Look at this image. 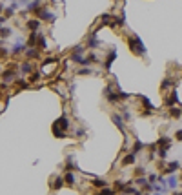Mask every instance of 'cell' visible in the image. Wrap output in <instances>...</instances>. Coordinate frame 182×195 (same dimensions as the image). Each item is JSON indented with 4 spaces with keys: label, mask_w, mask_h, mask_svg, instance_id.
<instances>
[{
    "label": "cell",
    "mask_w": 182,
    "mask_h": 195,
    "mask_svg": "<svg viewBox=\"0 0 182 195\" xmlns=\"http://www.w3.org/2000/svg\"><path fill=\"white\" fill-rule=\"evenodd\" d=\"M128 44H129V49L135 53V55H139V57H142L144 53H146V49H144V44L140 42V38L139 37H135V35H131L129 38H128Z\"/></svg>",
    "instance_id": "6da1fadb"
},
{
    "label": "cell",
    "mask_w": 182,
    "mask_h": 195,
    "mask_svg": "<svg viewBox=\"0 0 182 195\" xmlns=\"http://www.w3.org/2000/svg\"><path fill=\"white\" fill-rule=\"evenodd\" d=\"M37 16H38V20H44V22H48V24H53L55 20H57V15L51 13V11H48V7H46V6H42L38 9Z\"/></svg>",
    "instance_id": "7a4b0ae2"
},
{
    "label": "cell",
    "mask_w": 182,
    "mask_h": 195,
    "mask_svg": "<svg viewBox=\"0 0 182 195\" xmlns=\"http://www.w3.org/2000/svg\"><path fill=\"white\" fill-rule=\"evenodd\" d=\"M15 71H16V69H9V68L4 69V71H2V82H4V84L15 82V80H16V73H15Z\"/></svg>",
    "instance_id": "3957f363"
},
{
    "label": "cell",
    "mask_w": 182,
    "mask_h": 195,
    "mask_svg": "<svg viewBox=\"0 0 182 195\" xmlns=\"http://www.w3.org/2000/svg\"><path fill=\"white\" fill-rule=\"evenodd\" d=\"M20 69H22V75H31L35 71V64L31 60H26V62L20 64Z\"/></svg>",
    "instance_id": "277c9868"
},
{
    "label": "cell",
    "mask_w": 182,
    "mask_h": 195,
    "mask_svg": "<svg viewBox=\"0 0 182 195\" xmlns=\"http://www.w3.org/2000/svg\"><path fill=\"white\" fill-rule=\"evenodd\" d=\"M26 49H28V46H26L22 40H18V44H15V46L11 48V55H13V57H18L20 53H26Z\"/></svg>",
    "instance_id": "5b68a950"
},
{
    "label": "cell",
    "mask_w": 182,
    "mask_h": 195,
    "mask_svg": "<svg viewBox=\"0 0 182 195\" xmlns=\"http://www.w3.org/2000/svg\"><path fill=\"white\" fill-rule=\"evenodd\" d=\"M86 46H87V49H95V48H98V46H100V42L97 40L95 33H91V35L87 37V40H86Z\"/></svg>",
    "instance_id": "8992f818"
},
{
    "label": "cell",
    "mask_w": 182,
    "mask_h": 195,
    "mask_svg": "<svg viewBox=\"0 0 182 195\" xmlns=\"http://www.w3.org/2000/svg\"><path fill=\"white\" fill-rule=\"evenodd\" d=\"M26 28H28L31 33H37V29L40 28V20H38V18H31V20H28V22H26Z\"/></svg>",
    "instance_id": "52a82bcc"
},
{
    "label": "cell",
    "mask_w": 182,
    "mask_h": 195,
    "mask_svg": "<svg viewBox=\"0 0 182 195\" xmlns=\"http://www.w3.org/2000/svg\"><path fill=\"white\" fill-rule=\"evenodd\" d=\"M24 55H26L29 60H35V58H38V57H40V49H38V48H28Z\"/></svg>",
    "instance_id": "ba28073f"
},
{
    "label": "cell",
    "mask_w": 182,
    "mask_h": 195,
    "mask_svg": "<svg viewBox=\"0 0 182 195\" xmlns=\"http://www.w3.org/2000/svg\"><path fill=\"white\" fill-rule=\"evenodd\" d=\"M37 40H38V33H29L28 40H26V46L28 48H37Z\"/></svg>",
    "instance_id": "9c48e42d"
},
{
    "label": "cell",
    "mask_w": 182,
    "mask_h": 195,
    "mask_svg": "<svg viewBox=\"0 0 182 195\" xmlns=\"http://www.w3.org/2000/svg\"><path fill=\"white\" fill-rule=\"evenodd\" d=\"M111 120L115 122V126H117V128L120 129V131H124V120H122V117H120V115L113 113V115H111Z\"/></svg>",
    "instance_id": "30bf717a"
},
{
    "label": "cell",
    "mask_w": 182,
    "mask_h": 195,
    "mask_svg": "<svg viewBox=\"0 0 182 195\" xmlns=\"http://www.w3.org/2000/svg\"><path fill=\"white\" fill-rule=\"evenodd\" d=\"M64 181H66V184L75 186V184H77V177H75V173H73V171H67L66 175H64Z\"/></svg>",
    "instance_id": "8fae6325"
},
{
    "label": "cell",
    "mask_w": 182,
    "mask_h": 195,
    "mask_svg": "<svg viewBox=\"0 0 182 195\" xmlns=\"http://www.w3.org/2000/svg\"><path fill=\"white\" fill-rule=\"evenodd\" d=\"M91 184H93L95 188H98V190L107 188V181H104V179H100V177H95L93 181H91Z\"/></svg>",
    "instance_id": "7c38bea8"
},
{
    "label": "cell",
    "mask_w": 182,
    "mask_h": 195,
    "mask_svg": "<svg viewBox=\"0 0 182 195\" xmlns=\"http://www.w3.org/2000/svg\"><path fill=\"white\" fill-rule=\"evenodd\" d=\"M64 184H66L64 177H55V179H53V182H51V190H60Z\"/></svg>",
    "instance_id": "4fadbf2b"
},
{
    "label": "cell",
    "mask_w": 182,
    "mask_h": 195,
    "mask_svg": "<svg viewBox=\"0 0 182 195\" xmlns=\"http://www.w3.org/2000/svg\"><path fill=\"white\" fill-rule=\"evenodd\" d=\"M37 48H38L40 51H44L46 48H48V40H46V37H44V35H38V40H37Z\"/></svg>",
    "instance_id": "5bb4252c"
},
{
    "label": "cell",
    "mask_w": 182,
    "mask_h": 195,
    "mask_svg": "<svg viewBox=\"0 0 182 195\" xmlns=\"http://www.w3.org/2000/svg\"><path fill=\"white\" fill-rule=\"evenodd\" d=\"M180 168V164L177 162V161H173V162H169L168 166H166V170H164V173H175L177 170Z\"/></svg>",
    "instance_id": "9a60e30c"
},
{
    "label": "cell",
    "mask_w": 182,
    "mask_h": 195,
    "mask_svg": "<svg viewBox=\"0 0 182 195\" xmlns=\"http://www.w3.org/2000/svg\"><path fill=\"white\" fill-rule=\"evenodd\" d=\"M115 57H117V51H109V55H107V58H106V62H104V68H106V69L111 68V62L115 60Z\"/></svg>",
    "instance_id": "2e32d148"
},
{
    "label": "cell",
    "mask_w": 182,
    "mask_h": 195,
    "mask_svg": "<svg viewBox=\"0 0 182 195\" xmlns=\"http://www.w3.org/2000/svg\"><path fill=\"white\" fill-rule=\"evenodd\" d=\"M142 148H146V146H144V144H142L140 140H135V144L131 146V151H129V153H133V155H136V153H139V151H140Z\"/></svg>",
    "instance_id": "e0dca14e"
},
{
    "label": "cell",
    "mask_w": 182,
    "mask_h": 195,
    "mask_svg": "<svg viewBox=\"0 0 182 195\" xmlns=\"http://www.w3.org/2000/svg\"><path fill=\"white\" fill-rule=\"evenodd\" d=\"M40 78H42V73H40V71H33V73L29 75L28 82H29V84H37V82H38Z\"/></svg>",
    "instance_id": "ac0fdd59"
},
{
    "label": "cell",
    "mask_w": 182,
    "mask_h": 195,
    "mask_svg": "<svg viewBox=\"0 0 182 195\" xmlns=\"http://www.w3.org/2000/svg\"><path fill=\"white\" fill-rule=\"evenodd\" d=\"M135 157H136V155H133V153H128V155L122 159V162H120V164L126 168V166H129V164H133V162H135Z\"/></svg>",
    "instance_id": "d6986e66"
},
{
    "label": "cell",
    "mask_w": 182,
    "mask_h": 195,
    "mask_svg": "<svg viewBox=\"0 0 182 195\" xmlns=\"http://www.w3.org/2000/svg\"><path fill=\"white\" fill-rule=\"evenodd\" d=\"M9 35H11V28H0V38H9Z\"/></svg>",
    "instance_id": "ffe728a7"
},
{
    "label": "cell",
    "mask_w": 182,
    "mask_h": 195,
    "mask_svg": "<svg viewBox=\"0 0 182 195\" xmlns=\"http://www.w3.org/2000/svg\"><path fill=\"white\" fill-rule=\"evenodd\" d=\"M124 186H126V182H124L122 179H117V181H115V184H113V188H115L117 191H122V190H124Z\"/></svg>",
    "instance_id": "44dd1931"
},
{
    "label": "cell",
    "mask_w": 182,
    "mask_h": 195,
    "mask_svg": "<svg viewBox=\"0 0 182 195\" xmlns=\"http://www.w3.org/2000/svg\"><path fill=\"white\" fill-rule=\"evenodd\" d=\"M95 195H115V190H109V188H102V190H98Z\"/></svg>",
    "instance_id": "7402d4cb"
},
{
    "label": "cell",
    "mask_w": 182,
    "mask_h": 195,
    "mask_svg": "<svg viewBox=\"0 0 182 195\" xmlns=\"http://www.w3.org/2000/svg\"><path fill=\"white\" fill-rule=\"evenodd\" d=\"M169 115L177 119V117H180V115H182V111L178 110V108H175V106H171V108H169Z\"/></svg>",
    "instance_id": "603a6c76"
},
{
    "label": "cell",
    "mask_w": 182,
    "mask_h": 195,
    "mask_svg": "<svg viewBox=\"0 0 182 195\" xmlns=\"http://www.w3.org/2000/svg\"><path fill=\"white\" fill-rule=\"evenodd\" d=\"M177 184H178V179H177L175 175H171V177L168 179V186H169V188H177Z\"/></svg>",
    "instance_id": "cb8c5ba5"
},
{
    "label": "cell",
    "mask_w": 182,
    "mask_h": 195,
    "mask_svg": "<svg viewBox=\"0 0 182 195\" xmlns=\"http://www.w3.org/2000/svg\"><path fill=\"white\" fill-rule=\"evenodd\" d=\"M15 11H16V9H15L13 6H11V7H6V11H4V16H6V18H11V16L15 15Z\"/></svg>",
    "instance_id": "d4e9b609"
},
{
    "label": "cell",
    "mask_w": 182,
    "mask_h": 195,
    "mask_svg": "<svg viewBox=\"0 0 182 195\" xmlns=\"http://www.w3.org/2000/svg\"><path fill=\"white\" fill-rule=\"evenodd\" d=\"M77 73H78V75H91V73H93V71L89 69V66H86V68H80V69H78Z\"/></svg>",
    "instance_id": "484cf974"
},
{
    "label": "cell",
    "mask_w": 182,
    "mask_h": 195,
    "mask_svg": "<svg viewBox=\"0 0 182 195\" xmlns=\"http://www.w3.org/2000/svg\"><path fill=\"white\" fill-rule=\"evenodd\" d=\"M7 55H9V53H7V51H6L4 48H0V58H6Z\"/></svg>",
    "instance_id": "4316f807"
},
{
    "label": "cell",
    "mask_w": 182,
    "mask_h": 195,
    "mask_svg": "<svg viewBox=\"0 0 182 195\" xmlns=\"http://www.w3.org/2000/svg\"><path fill=\"white\" fill-rule=\"evenodd\" d=\"M133 173H135V175H142V173H144V168H136Z\"/></svg>",
    "instance_id": "83f0119b"
},
{
    "label": "cell",
    "mask_w": 182,
    "mask_h": 195,
    "mask_svg": "<svg viewBox=\"0 0 182 195\" xmlns=\"http://www.w3.org/2000/svg\"><path fill=\"white\" fill-rule=\"evenodd\" d=\"M175 139H177V140H182V129H178V131L175 133Z\"/></svg>",
    "instance_id": "f1b7e54d"
},
{
    "label": "cell",
    "mask_w": 182,
    "mask_h": 195,
    "mask_svg": "<svg viewBox=\"0 0 182 195\" xmlns=\"http://www.w3.org/2000/svg\"><path fill=\"white\" fill-rule=\"evenodd\" d=\"M4 11H6V7H4V4H0V15H2Z\"/></svg>",
    "instance_id": "f546056e"
},
{
    "label": "cell",
    "mask_w": 182,
    "mask_h": 195,
    "mask_svg": "<svg viewBox=\"0 0 182 195\" xmlns=\"http://www.w3.org/2000/svg\"><path fill=\"white\" fill-rule=\"evenodd\" d=\"M175 195H182V190H178V191H175Z\"/></svg>",
    "instance_id": "4dcf8cb0"
},
{
    "label": "cell",
    "mask_w": 182,
    "mask_h": 195,
    "mask_svg": "<svg viewBox=\"0 0 182 195\" xmlns=\"http://www.w3.org/2000/svg\"><path fill=\"white\" fill-rule=\"evenodd\" d=\"M0 71H2V64H0Z\"/></svg>",
    "instance_id": "1f68e13d"
},
{
    "label": "cell",
    "mask_w": 182,
    "mask_h": 195,
    "mask_svg": "<svg viewBox=\"0 0 182 195\" xmlns=\"http://www.w3.org/2000/svg\"><path fill=\"white\" fill-rule=\"evenodd\" d=\"M155 195H160V193H155Z\"/></svg>",
    "instance_id": "d6a6232c"
},
{
    "label": "cell",
    "mask_w": 182,
    "mask_h": 195,
    "mask_svg": "<svg viewBox=\"0 0 182 195\" xmlns=\"http://www.w3.org/2000/svg\"><path fill=\"white\" fill-rule=\"evenodd\" d=\"M0 44H2V40H0Z\"/></svg>",
    "instance_id": "836d02e7"
}]
</instances>
